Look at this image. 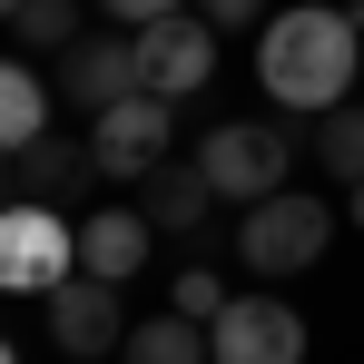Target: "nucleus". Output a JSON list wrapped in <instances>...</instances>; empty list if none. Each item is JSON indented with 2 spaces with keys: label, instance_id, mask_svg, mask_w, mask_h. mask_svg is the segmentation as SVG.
I'll use <instances>...</instances> for the list:
<instances>
[{
  "label": "nucleus",
  "instance_id": "obj_7",
  "mask_svg": "<svg viewBox=\"0 0 364 364\" xmlns=\"http://www.w3.org/2000/svg\"><path fill=\"white\" fill-rule=\"evenodd\" d=\"M207 79H217V30H207L197 10L138 30V89H158V99H197Z\"/></svg>",
  "mask_w": 364,
  "mask_h": 364
},
{
  "label": "nucleus",
  "instance_id": "obj_12",
  "mask_svg": "<svg viewBox=\"0 0 364 364\" xmlns=\"http://www.w3.org/2000/svg\"><path fill=\"white\" fill-rule=\"evenodd\" d=\"M10 178H20V197H40V207H60V197H69L79 178H99V158H89V148H79L69 128H40V138H30V148L10 158Z\"/></svg>",
  "mask_w": 364,
  "mask_h": 364
},
{
  "label": "nucleus",
  "instance_id": "obj_20",
  "mask_svg": "<svg viewBox=\"0 0 364 364\" xmlns=\"http://www.w3.org/2000/svg\"><path fill=\"white\" fill-rule=\"evenodd\" d=\"M0 20H20V0H0Z\"/></svg>",
  "mask_w": 364,
  "mask_h": 364
},
{
  "label": "nucleus",
  "instance_id": "obj_16",
  "mask_svg": "<svg viewBox=\"0 0 364 364\" xmlns=\"http://www.w3.org/2000/svg\"><path fill=\"white\" fill-rule=\"evenodd\" d=\"M315 168L335 187H364V109H325L315 119Z\"/></svg>",
  "mask_w": 364,
  "mask_h": 364
},
{
  "label": "nucleus",
  "instance_id": "obj_9",
  "mask_svg": "<svg viewBox=\"0 0 364 364\" xmlns=\"http://www.w3.org/2000/svg\"><path fill=\"white\" fill-rule=\"evenodd\" d=\"M60 89L99 119V109H119L128 89H138V30H89L79 50H60Z\"/></svg>",
  "mask_w": 364,
  "mask_h": 364
},
{
  "label": "nucleus",
  "instance_id": "obj_23",
  "mask_svg": "<svg viewBox=\"0 0 364 364\" xmlns=\"http://www.w3.org/2000/svg\"><path fill=\"white\" fill-rule=\"evenodd\" d=\"M355 227H364V187H355Z\"/></svg>",
  "mask_w": 364,
  "mask_h": 364
},
{
  "label": "nucleus",
  "instance_id": "obj_18",
  "mask_svg": "<svg viewBox=\"0 0 364 364\" xmlns=\"http://www.w3.org/2000/svg\"><path fill=\"white\" fill-rule=\"evenodd\" d=\"M197 20H207V30L227 40V30H266L276 10H266V0H197Z\"/></svg>",
  "mask_w": 364,
  "mask_h": 364
},
{
  "label": "nucleus",
  "instance_id": "obj_5",
  "mask_svg": "<svg viewBox=\"0 0 364 364\" xmlns=\"http://www.w3.org/2000/svg\"><path fill=\"white\" fill-rule=\"evenodd\" d=\"M168 138H178V99L128 89L119 109L89 119V158H99V178H148V168L168 158Z\"/></svg>",
  "mask_w": 364,
  "mask_h": 364
},
{
  "label": "nucleus",
  "instance_id": "obj_15",
  "mask_svg": "<svg viewBox=\"0 0 364 364\" xmlns=\"http://www.w3.org/2000/svg\"><path fill=\"white\" fill-rule=\"evenodd\" d=\"M79 40H89V30H79V0H20V20H10V50H20V60H60Z\"/></svg>",
  "mask_w": 364,
  "mask_h": 364
},
{
  "label": "nucleus",
  "instance_id": "obj_10",
  "mask_svg": "<svg viewBox=\"0 0 364 364\" xmlns=\"http://www.w3.org/2000/svg\"><path fill=\"white\" fill-rule=\"evenodd\" d=\"M148 246H158L148 207H99V217H79V266L109 276V286H128V276L148 266Z\"/></svg>",
  "mask_w": 364,
  "mask_h": 364
},
{
  "label": "nucleus",
  "instance_id": "obj_8",
  "mask_svg": "<svg viewBox=\"0 0 364 364\" xmlns=\"http://www.w3.org/2000/svg\"><path fill=\"white\" fill-rule=\"evenodd\" d=\"M50 345H60V355H109V345H128V315H119V286H109V276H89V266H79V276H60V286H50Z\"/></svg>",
  "mask_w": 364,
  "mask_h": 364
},
{
  "label": "nucleus",
  "instance_id": "obj_11",
  "mask_svg": "<svg viewBox=\"0 0 364 364\" xmlns=\"http://www.w3.org/2000/svg\"><path fill=\"white\" fill-rule=\"evenodd\" d=\"M138 187H148L138 207H148V227H158V237H197V227H207V207H217V187H207L197 158H158Z\"/></svg>",
  "mask_w": 364,
  "mask_h": 364
},
{
  "label": "nucleus",
  "instance_id": "obj_13",
  "mask_svg": "<svg viewBox=\"0 0 364 364\" xmlns=\"http://www.w3.org/2000/svg\"><path fill=\"white\" fill-rule=\"evenodd\" d=\"M40 128H50V79H40V69L10 50V60H0V148L20 158V148H30Z\"/></svg>",
  "mask_w": 364,
  "mask_h": 364
},
{
  "label": "nucleus",
  "instance_id": "obj_14",
  "mask_svg": "<svg viewBox=\"0 0 364 364\" xmlns=\"http://www.w3.org/2000/svg\"><path fill=\"white\" fill-rule=\"evenodd\" d=\"M128 364H217V345H207V325L197 315H148V325H128V345H119Z\"/></svg>",
  "mask_w": 364,
  "mask_h": 364
},
{
  "label": "nucleus",
  "instance_id": "obj_3",
  "mask_svg": "<svg viewBox=\"0 0 364 364\" xmlns=\"http://www.w3.org/2000/svg\"><path fill=\"white\" fill-rule=\"evenodd\" d=\"M335 237V217H325V197H305V187H276V197H256L237 217V256L256 276H305L315 256Z\"/></svg>",
  "mask_w": 364,
  "mask_h": 364
},
{
  "label": "nucleus",
  "instance_id": "obj_22",
  "mask_svg": "<svg viewBox=\"0 0 364 364\" xmlns=\"http://www.w3.org/2000/svg\"><path fill=\"white\" fill-rule=\"evenodd\" d=\"M0 364H20V355H10V335H0Z\"/></svg>",
  "mask_w": 364,
  "mask_h": 364
},
{
  "label": "nucleus",
  "instance_id": "obj_21",
  "mask_svg": "<svg viewBox=\"0 0 364 364\" xmlns=\"http://www.w3.org/2000/svg\"><path fill=\"white\" fill-rule=\"evenodd\" d=\"M0 187H10V148H0Z\"/></svg>",
  "mask_w": 364,
  "mask_h": 364
},
{
  "label": "nucleus",
  "instance_id": "obj_6",
  "mask_svg": "<svg viewBox=\"0 0 364 364\" xmlns=\"http://www.w3.org/2000/svg\"><path fill=\"white\" fill-rule=\"evenodd\" d=\"M207 345H217V364H305V315L286 296H227Z\"/></svg>",
  "mask_w": 364,
  "mask_h": 364
},
{
  "label": "nucleus",
  "instance_id": "obj_1",
  "mask_svg": "<svg viewBox=\"0 0 364 364\" xmlns=\"http://www.w3.org/2000/svg\"><path fill=\"white\" fill-rule=\"evenodd\" d=\"M256 79L286 119L345 109V89H364V10H276L256 30Z\"/></svg>",
  "mask_w": 364,
  "mask_h": 364
},
{
  "label": "nucleus",
  "instance_id": "obj_2",
  "mask_svg": "<svg viewBox=\"0 0 364 364\" xmlns=\"http://www.w3.org/2000/svg\"><path fill=\"white\" fill-rule=\"evenodd\" d=\"M197 168L217 187V207H256V197H276V187L296 178V128L276 119H217L197 138Z\"/></svg>",
  "mask_w": 364,
  "mask_h": 364
},
{
  "label": "nucleus",
  "instance_id": "obj_4",
  "mask_svg": "<svg viewBox=\"0 0 364 364\" xmlns=\"http://www.w3.org/2000/svg\"><path fill=\"white\" fill-rule=\"evenodd\" d=\"M60 276H79V227H60L40 197L0 207V296H50Z\"/></svg>",
  "mask_w": 364,
  "mask_h": 364
},
{
  "label": "nucleus",
  "instance_id": "obj_17",
  "mask_svg": "<svg viewBox=\"0 0 364 364\" xmlns=\"http://www.w3.org/2000/svg\"><path fill=\"white\" fill-rule=\"evenodd\" d=\"M168 305L197 315V325H217V315H227V276H217V266H187L178 286H168Z\"/></svg>",
  "mask_w": 364,
  "mask_h": 364
},
{
  "label": "nucleus",
  "instance_id": "obj_19",
  "mask_svg": "<svg viewBox=\"0 0 364 364\" xmlns=\"http://www.w3.org/2000/svg\"><path fill=\"white\" fill-rule=\"evenodd\" d=\"M119 30H148V20H178V10H197V0H99Z\"/></svg>",
  "mask_w": 364,
  "mask_h": 364
}]
</instances>
